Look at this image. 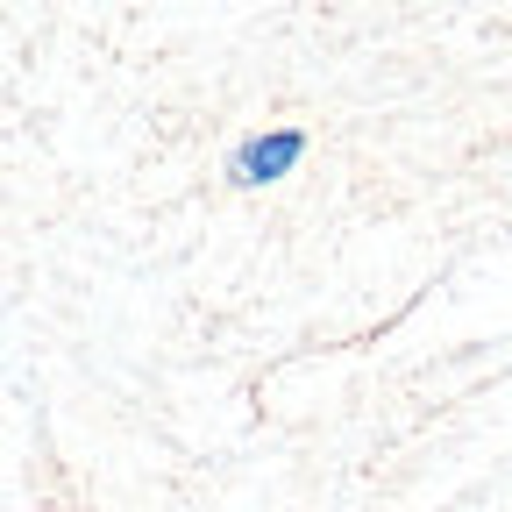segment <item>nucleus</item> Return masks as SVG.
I'll return each mask as SVG.
<instances>
[{"label":"nucleus","mask_w":512,"mask_h":512,"mask_svg":"<svg viewBox=\"0 0 512 512\" xmlns=\"http://www.w3.org/2000/svg\"><path fill=\"white\" fill-rule=\"evenodd\" d=\"M299 157H306V136H299V128H256V136H242V143L228 150V185H242V192L278 185V178L299 171Z\"/></svg>","instance_id":"f257e3e1"}]
</instances>
